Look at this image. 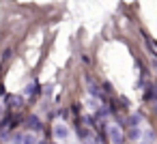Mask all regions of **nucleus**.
<instances>
[{
	"instance_id": "8",
	"label": "nucleus",
	"mask_w": 157,
	"mask_h": 144,
	"mask_svg": "<svg viewBox=\"0 0 157 144\" xmlns=\"http://www.w3.org/2000/svg\"><path fill=\"white\" fill-rule=\"evenodd\" d=\"M129 125H131V127H138V125H140V116H138V114L131 116V118H129Z\"/></svg>"
},
{
	"instance_id": "1",
	"label": "nucleus",
	"mask_w": 157,
	"mask_h": 144,
	"mask_svg": "<svg viewBox=\"0 0 157 144\" xmlns=\"http://www.w3.org/2000/svg\"><path fill=\"white\" fill-rule=\"evenodd\" d=\"M108 135H110V142H112V144H123V142H125V135H123V131H121L116 125H112V127L108 129Z\"/></svg>"
},
{
	"instance_id": "5",
	"label": "nucleus",
	"mask_w": 157,
	"mask_h": 144,
	"mask_svg": "<svg viewBox=\"0 0 157 144\" xmlns=\"http://www.w3.org/2000/svg\"><path fill=\"white\" fill-rule=\"evenodd\" d=\"M24 93H26V95H35V93H37V82H33V84H28Z\"/></svg>"
},
{
	"instance_id": "9",
	"label": "nucleus",
	"mask_w": 157,
	"mask_h": 144,
	"mask_svg": "<svg viewBox=\"0 0 157 144\" xmlns=\"http://www.w3.org/2000/svg\"><path fill=\"white\" fill-rule=\"evenodd\" d=\"M0 114H2V108H0Z\"/></svg>"
},
{
	"instance_id": "7",
	"label": "nucleus",
	"mask_w": 157,
	"mask_h": 144,
	"mask_svg": "<svg viewBox=\"0 0 157 144\" xmlns=\"http://www.w3.org/2000/svg\"><path fill=\"white\" fill-rule=\"evenodd\" d=\"M9 101H11V103H15L13 108H22V97H11Z\"/></svg>"
},
{
	"instance_id": "2",
	"label": "nucleus",
	"mask_w": 157,
	"mask_h": 144,
	"mask_svg": "<svg viewBox=\"0 0 157 144\" xmlns=\"http://www.w3.org/2000/svg\"><path fill=\"white\" fill-rule=\"evenodd\" d=\"M67 135H69V127L65 123H56L54 125V138L56 140H67Z\"/></svg>"
},
{
	"instance_id": "4",
	"label": "nucleus",
	"mask_w": 157,
	"mask_h": 144,
	"mask_svg": "<svg viewBox=\"0 0 157 144\" xmlns=\"http://www.w3.org/2000/svg\"><path fill=\"white\" fill-rule=\"evenodd\" d=\"M22 144H37V138H35L33 133H26L24 140H22Z\"/></svg>"
},
{
	"instance_id": "6",
	"label": "nucleus",
	"mask_w": 157,
	"mask_h": 144,
	"mask_svg": "<svg viewBox=\"0 0 157 144\" xmlns=\"http://www.w3.org/2000/svg\"><path fill=\"white\" fill-rule=\"evenodd\" d=\"M22 140H24V135H22V133H15V135H11V142H13V144H22Z\"/></svg>"
},
{
	"instance_id": "3",
	"label": "nucleus",
	"mask_w": 157,
	"mask_h": 144,
	"mask_svg": "<svg viewBox=\"0 0 157 144\" xmlns=\"http://www.w3.org/2000/svg\"><path fill=\"white\" fill-rule=\"evenodd\" d=\"M26 125H28V129H33V131H41V120H39V116H35V114H30V116L26 118Z\"/></svg>"
}]
</instances>
